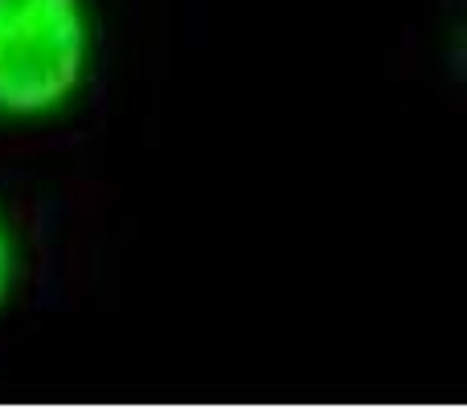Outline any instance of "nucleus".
I'll return each instance as SVG.
<instances>
[{
  "mask_svg": "<svg viewBox=\"0 0 467 409\" xmlns=\"http://www.w3.org/2000/svg\"><path fill=\"white\" fill-rule=\"evenodd\" d=\"M90 62L82 0H0V115L37 119L78 90Z\"/></svg>",
  "mask_w": 467,
  "mask_h": 409,
  "instance_id": "nucleus-1",
  "label": "nucleus"
},
{
  "mask_svg": "<svg viewBox=\"0 0 467 409\" xmlns=\"http://www.w3.org/2000/svg\"><path fill=\"white\" fill-rule=\"evenodd\" d=\"M8 287H13V246H8V225L0 217V307L8 303Z\"/></svg>",
  "mask_w": 467,
  "mask_h": 409,
  "instance_id": "nucleus-2",
  "label": "nucleus"
}]
</instances>
